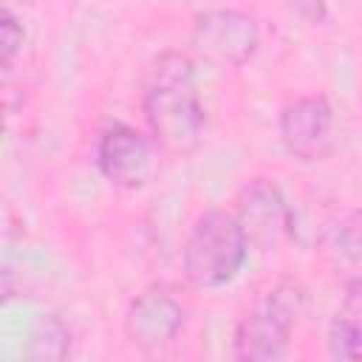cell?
Segmentation results:
<instances>
[{"label":"cell","mask_w":362,"mask_h":362,"mask_svg":"<svg viewBox=\"0 0 362 362\" xmlns=\"http://www.w3.org/2000/svg\"><path fill=\"white\" fill-rule=\"evenodd\" d=\"M141 113L153 141L170 153H189L206 130V110L198 93L195 59L184 51H161L141 88Z\"/></svg>","instance_id":"cell-1"},{"label":"cell","mask_w":362,"mask_h":362,"mask_svg":"<svg viewBox=\"0 0 362 362\" xmlns=\"http://www.w3.org/2000/svg\"><path fill=\"white\" fill-rule=\"evenodd\" d=\"M249 249V238L235 212L215 206L201 212L189 226L181 249V272L192 288L212 291L240 274Z\"/></svg>","instance_id":"cell-2"},{"label":"cell","mask_w":362,"mask_h":362,"mask_svg":"<svg viewBox=\"0 0 362 362\" xmlns=\"http://www.w3.org/2000/svg\"><path fill=\"white\" fill-rule=\"evenodd\" d=\"M308 308V288L294 280H277L263 300L246 311L232 334V356L240 362H277L288 356V342Z\"/></svg>","instance_id":"cell-3"},{"label":"cell","mask_w":362,"mask_h":362,"mask_svg":"<svg viewBox=\"0 0 362 362\" xmlns=\"http://www.w3.org/2000/svg\"><path fill=\"white\" fill-rule=\"evenodd\" d=\"M260 48V25L240 8H206L192 17L189 51L192 59L212 68H240Z\"/></svg>","instance_id":"cell-4"},{"label":"cell","mask_w":362,"mask_h":362,"mask_svg":"<svg viewBox=\"0 0 362 362\" xmlns=\"http://www.w3.org/2000/svg\"><path fill=\"white\" fill-rule=\"evenodd\" d=\"M283 150L297 161H322L337 144V113L328 96L308 93L286 102L277 116Z\"/></svg>","instance_id":"cell-5"},{"label":"cell","mask_w":362,"mask_h":362,"mask_svg":"<svg viewBox=\"0 0 362 362\" xmlns=\"http://www.w3.org/2000/svg\"><path fill=\"white\" fill-rule=\"evenodd\" d=\"M153 136L136 130L133 124H107L93 147V161L99 175L119 189H141L156 167Z\"/></svg>","instance_id":"cell-6"},{"label":"cell","mask_w":362,"mask_h":362,"mask_svg":"<svg viewBox=\"0 0 362 362\" xmlns=\"http://www.w3.org/2000/svg\"><path fill=\"white\" fill-rule=\"evenodd\" d=\"M235 218L243 226L249 246L274 249L294 235V212L272 178L255 175L235 195Z\"/></svg>","instance_id":"cell-7"},{"label":"cell","mask_w":362,"mask_h":362,"mask_svg":"<svg viewBox=\"0 0 362 362\" xmlns=\"http://www.w3.org/2000/svg\"><path fill=\"white\" fill-rule=\"evenodd\" d=\"M184 328V305L164 286L141 288L124 311V337L144 354L164 351Z\"/></svg>","instance_id":"cell-8"},{"label":"cell","mask_w":362,"mask_h":362,"mask_svg":"<svg viewBox=\"0 0 362 362\" xmlns=\"http://www.w3.org/2000/svg\"><path fill=\"white\" fill-rule=\"evenodd\" d=\"M322 255L345 294H362V206L345 212L325 235Z\"/></svg>","instance_id":"cell-9"},{"label":"cell","mask_w":362,"mask_h":362,"mask_svg":"<svg viewBox=\"0 0 362 362\" xmlns=\"http://www.w3.org/2000/svg\"><path fill=\"white\" fill-rule=\"evenodd\" d=\"M328 354L334 359H362V294H345V305L328 325Z\"/></svg>","instance_id":"cell-10"},{"label":"cell","mask_w":362,"mask_h":362,"mask_svg":"<svg viewBox=\"0 0 362 362\" xmlns=\"http://www.w3.org/2000/svg\"><path fill=\"white\" fill-rule=\"evenodd\" d=\"M71 354V331L57 314H40L28 334L25 356L37 362H59Z\"/></svg>","instance_id":"cell-11"},{"label":"cell","mask_w":362,"mask_h":362,"mask_svg":"<svg viewBox=\"0 0 362 362\" xmlns=\"http://www.w3.org/2000/svg\"><path fill=\"white\" fill-rule=\"evenodd\" d=\"M0 42H3V74L8 79V74L14 71L17 54H23V42H25V31L8 6L3 8V17H0Z\"/></svg>","instance_id":"cell-12"},{"label":"cell","mask_w":362,"mask_h":362,"mask_svg":"<svg viewBox=\"0 0 362 362\" xmlns=\"http://www.w3.org/2000/svg\"><path fill=\"white\" fill-rule=\"evenodd\" d=\"M297 14H303L308 23H325L328 17V0H286Z\"/></svg>","instance_id":"cell-13"}]
</instances>
